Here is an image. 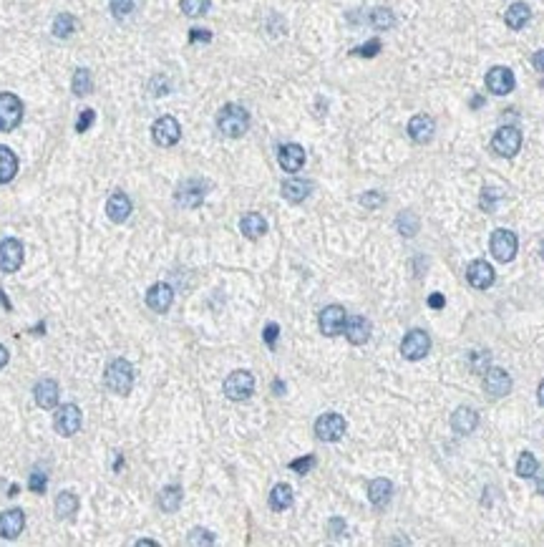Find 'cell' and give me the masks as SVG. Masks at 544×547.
Segmentation results:
<instances>
[{"instance_id": "37", "label": "cell", "mask_w": 544, "mask_h": 547, "mask_svg": "<svg viewBox=\"0 0 544 547\" xmlns=\"http://www.w3.org/2000/svg\"><path fill=\"white\" fill-rule=\"evenodd\" d=\"M73 31H76V18L71 16V13H61V16H55V21H53V36H55V38H69Z\"/></svg>"}, {"instance_id": "51", "label": "cell", "mask_w": 544, "mask_h": 547, "mask_svg": "<svg viewBox=\"0 0 544 547\" xmlns=\"http://www.w3.org/2000/svg\"><path fill=\"white\" fill-rule=\"evenodd\" d=\"M327 530H330V535H333V537H341L343 532H345V522H343V520H338V517H333V520L327 522Z\"/></svg>"}, {"instance_id": "16", "label": "cell", "mask_w": 544, "mask_h": 547, "mask_svg": "<svg viewBox=\"0 0 544 547\" xmlns=\"http://www.w3.org/2000/svg\"><path fill=\"white\" fill-rule=\"evenodd\" d=\"M467 280L471 282L476 290H486L494 285L497 273H494V267H491L486 260H474V263H469V267H467Z\"/></svg>"}, {"instance_id": "8", "label": "cell", "mask_w": 544, "mask_h": 547, "mask_svg": "<svg viewBox=\"0 0 544 547\" xmlns=\"http://www.w3.org/2000/svg\"><path fill=\"white\" fill-rule=\"evenodd\" d=\"M431 351V338H428L426 330H411L406 333V338L401 341V356L406 361H421L426 358V353Z\"/></svg>"}, {"instance_id": "46", "label": "cell", "mask_w": 544, "mask_h": 547, "mask_svg": "<svg viewBox=\"0 0 544 547\" xmlns=\"http://www.w3.org/2000/svg\"><path fill=\"white\" fill-rule=\"evenodd\" d=\"M96 121V111L94 109H86L81 117H78V121H76V132L78 134H84V132H88L91 129V124Z\"/></svg>"}, {"instance_id": "42", "label": "cell", "mask_w": 544, "mask_h": 547, "mask_svg": "<svg viewBox=\"0 0 544 547\" xmlns=\"http://www.w3.org/2000/svg\"><path fill=\"white\" fill-rule=\"evenodd\" d=\"M189 545H214V535L210 530L197 527V530L189 532Z\"/></svg>"}, {"instance_id": "56", "label": "cell", "mask_w": 544, "mask_h": 547, "mask_svg": "<svg viewBox=\"0 0 544 547\" xmlns=\"http://www.w3.org/2000/svg\"><path fill=\"white\" fill-rule=\"evenodd\" d=\"M536 399H539V404L544 406V381L539 383V389H536Z\"/></svg>"}, {"instance_id": "44", "label": "cell", "mask_w": 544, "mask_h": 547, "mask_svg": "<svg viewBox=\"0 0 544 547\" xmlns=\"http://www.w3.org/2000/svg\"><path fill=\"white\" fill-rule=\"evenodd\" d=\"M489 353H484V351H476V353H471V371L474 374H486V368H489Z\"/></svg>"}, {"instance_id": "9", "label": "cell", "mask_w": 544, "mask_h": 547, "mask_svg": "<svg viewBox=\"0 0 544 547\" xmlns=\"http://www.w3.org/2000/svg\"><path fill=\"white\" fill-rule=\"evenodd\" d=\"M345 429H348L345 419L341 414H335V411H327L315 422V437L320 441H338V439H343Z\"/></svg>"}, {"instance_id": "19", "label": "cell", "mask_w": 544, "mask_h": 547, "mask_svg": "<svg viewBox=\"0 0 544 547\" xmlns=\"http://www.w3.org/2000/svg\"><path fill=\"white\" fill-rule=\"evenodd\" d=\"M434 132H436L434 119L426 117V114H416V117L408 121V136H411L416 144H428V141L434 139Z\"/></svg>"}, {"instance_id": "23", "label": "cell", "mask_w": 544, "mask_h": 547, "mask_svg": "<svg viewBox=\"0 0 544 547\" xmlns=\"http://www.w3.org/2000/svg\"><path fill=\"white\" fill-rule=\"evenodd\" d=\"M476 426H479V414H476L474 409L459 406L454 414H451V429L456 431V434H461V437L471 434Z\"/></svg>"}, {"instance_id": "7", "label": "cell", "mask_w": 544, "mask_h": 547, "mask_svg": "<svg viewBox=\"0 0 544 547\" xmlns=\"http://www.w3.org/2000/svg\"><path fill=\"white\" fill-rule=\"evenodd\" d=\"M491 149H494V154L506 156V159L517 156V151L521 149V132L517 126H502L491 139Z\"/></svg>"}, {"instance_id": "43", "label": "cell", "mask_w": 544, "mask_h": 547, "mask_svg": "<svg viewBox=\"0 0 544 547\" xmlns=\"http://www.w3.org/2000/svg\"><path fill=\"white\" fill-rule=\"evenodd\" d=\"M136 8V0H111V13L116 18H126Z\"/></svg>"}, {"instance_id": "22", "label": "cell", "mask_w": 544, "mask_h": 547, "mask_svg": "<svg viewBox=\"0 0 544 547\" xmlns=\"http://www.w3.org/2000/svg\"><path fill=\"white\" fill-rule=\"evenodd\" d=\"M25 527L23 509H8L0 515V537L3 539H16Z\"/></svg>"}, {"instance_id": "52", "label": "cell", "mask_w": 544, "mask_h": 547, "mask_svg": "<svg viewBox=\"0 0 544 547\" xmlns=\"http://www.w3.org/2000/svg\"><path fill=\"white\" fill-rule=\"evenodd\" d=\"M428 305H431L434 311H441L443 305H446V297H443L441 293H434V295L428 297Z\"/></svg>"}, {"instance_id": "11", "label": "cell", "mask_w": 544, "mask_h": 547, "mask_svg": "<svg viewBox=\"0 0 544 547\" xmlns=\"http://www.w3.org/2000/svg\"><path fill=\"white\" fill-rule=\"evenodd\" d=\"M182 136V126L174 117H162L156 119L154 126H151V139L159 144V147H174Z\"/></svg>"}, {"instance_id": "20", "label": "cell", "mask_w": 544, "mask_h": 547, "mask_svg": "<svg viewBox=\"0 0 544 547\" xmlns=\"http://www.w3.org/2000/svg\"><path fill=\"white\" fill-rule=\"evenodd\" d=\"M58 396H61V389H58V383L53 378H43V381L36 383V389H33V399L38 404L40 409H55L58 404Z\"/></svg>"}, {"instance_id": "36", "label": "cell", "mask_w": 544, "mask_h": 547, "mask_svg": "<svg viewBox=\"0 0 544 547\" xmlns=\"http://www.w3.org/2000/svg\"><path fill=\"white\" fill-rule=\"evenodd\" d=\"M396 227L404 237H413V234L419 232V217H416V212H411V210L401 212L396 217Z\"/></svg>"}, {"instance_id": "28", "label": "cell", "mask_w": 544, "mask_h": 547, "mask_svg": "<svg viewBox=\"0 0 544 547\" xmlns=\"http://www.w3.org/2000/svg\"><path fill=\"white\" fill-rule=\"evenodd\" d=\"M529 18H532V10H529L527 3H512L504 13V23L509 25L512 31H521V28L529 23Z\"/></svg>"}, {"instance_id": "53", "label": "cell", "mask_w": 544, "mask_h": 547, "mask_svg": "<svg viewBox=\"0 0 544 547\" xmlns=\"http://www.w3.org/2000/svg\"><path fill=\"white\" fill-rule=\"evenodd\" d=\"M532 63H534V69L539 71V73H544V48L542 51H536L534 58H532Z\"/></svg>"}, {"instance_id": "35", "label": "cell", "mask_w": 544, "mask_h": 547, "mask_svg": "<svg viewBox=\"0 0 544 547\" xmlns=\"http://www.w3.org/2000/svg\"><path fill=\"white\" fill-rule=\"evenodd\" d=\"M536 469H539V461L532 452H521L519 461H517V477L521 479H532L536 477Z\"/></svg>"}, {"instance_id": "49", "label": "cell", "mask_w": 544, "mask_h": 547, "mask_svg": "<svg viewBox=\"0 0 544 547\" xmlns=\"http://www.w3.org/2000/svg\"><path fill=\"white\" fill-rule=\"evenodd\" d=\"M189 40H192V43H210L212 33L202 31V28H192V31H189Z\"/></svg>"}, {"instance_id": "29", "label": "cell", "mask_w": 544, "mask_h": 547, "mask_svg": "<svg viewBox=\"0 0 544 547\" xmlns=\"http://www.w3.org/2000/svg\"><path fill=\"white\" fill-rule=\"evenodd\" d=\"M18 174V156L8 147H0V184H8Z\"/></svg>"}, {"instance_id": "31", "label": "cell", "mask_w": 544, "mask_h": 547, "mask_svg": "<svg viewBox=\"0 0 544 547\" xmlns=\"http://www.w3.org/2000/svg\"><path fill=\"white\" fill-rule=\"evenodd\" d=\"M78 512V497L73 492H61L55 497V515L61 520H71Z\"/></svg>"}, {"instance_id": "21", "label": "cell", "mask_w": 544, "mask_h": 547, "mask_svg": "<svg viewBox=\"0 0 544 547\" xmlns=\"http://www.w3.org/2000/svg\"><path fill=\"white\" fill-rule=\"evenodd\" d=\"M345 338H348L353 345H363L368 343V338H371V321L363 318V315H353L345 321V328H343Z\"/></svg>"}, {"instance_id": "59", "label": "cell", "mask_w": 544, "mask_h": 547, "mask_svg": "<svg viewBox=\"0 0 544 547\" xmlns=\"http://www.w3.org/2000/svg\"><path fill=\"white\" fill-rule=\"evenodd\" d=\"M16 494H18V485H13V487H10V489H8V497H16Z\"/></svg>"}, {"instance_id": "2", "label": "cell", "mask_w": 544, "mask_h": 547, "mask_svg": "<svg viewBox=\"0 0 544 547\" xmlns=\"http://www.w3.org/2000/svg\"><path fill=\"white\" fill-rule=\"evenodd\" d=\"M103 383L111 393H119V396H126L132 393L134 389V366L126 358L111 361L106 374H103Z\"/></svg>"}, {"instance_id": "12", "label": "cell", "mask_w": 544, "mask_h": 547, "mask_svg": "<svg viewBox=\"0 0 544 547\" xmlns=\"http://www.w3.org/2000/svg\"><path fill=\"white\" fill-rule=\"evenodd\" d=\"M53 426L61 437H73L78 429H81V409L76 404H63L58 411H55Z\"/></svg>"}, {"instance_id": "6", "label": "cell", "mask_w": 544, "mask_h": 547, "mask_svg": "<svg viewBox=\"0 0 544 547\" xmlns=\"http://www.w3.org/2000/svg\"><path fill=\"white\" fill-rule=\"evenodd\" d=\"M23 119V101L16 94H0V132H13Z\"/></svg>"}, {"instance_id": "27", "label": "cell", "mask_w": 544, "mask_h": 547, "mask_svg": "<svg viewBox=\"0 0 544 547\" xmlns=\"http://www.w3.org/2000/svg\"><path fill=\"white\" fill-rule=\"evenodd\" d=\"M240 230L247 240H257V237H262V234L267 232V222H264V217L260 212H247V215L240 219Z\"/></svg>"}, {"instance_id": "1", "label": "cell", "mask_w": 544, "mask_h": 547, "mask_svg": "<svg viewBox=\"0 0 544 547\" xmlns=\"http://www.w3.org/2000/svg\"><path fill=\"white\" fill-rule=\"evenodd\" d=\"M217 129L230 139H237L249 129V114L240 104H225L217 114Z\"/></svg>"}, {"instance_id": "18", "label": "cell", "mask_w": 544, "mask_h": 547, "mask_svg": "<svg viewBox=\"0 0 544 547\" xmlns=\"http://www.w3.org/2000/svg\"><path fill=\"white\" fill-rule=\"evenodd\" d=\"M171 303H174V290H171V285H166V282H156V285L149 288L147 305L154 313H166L171 308Z\"/></svg>"}, {"instance_id": "25", "label": "cell", "mask_w": 544, "mask_h": 547, "mask_svg": "<svg viewBox=\"0 0 544 547\" xmlns=\"http://www.w3.org/2000/svg\"><path fill=\"white\" fill-rule=\"evenodd\" d=\"M391 494H393V485H391L386 477H378V479H371L368 482V500L373 507H386L391 502Z\"/></svg>"}, {"instance_id": "41", "label": "cell", "mask_w": 544, "mask_h": 547, "mask_svg": "<svg viewBox=\"0 0 544 547\" xmlns=\"http://www.w3.org/2000/svg\"><path fill=\"white\" fill-rule=\"evenodd\" d=\"M315 464H318V459H315L312 454H308V457H300V459L290 461V469H293V472H297V474H308V472H310Z\"/></svg>"}, {"instance_id": "30", "label": "cell", "mask_w": 544, "mask_h": 547, "mask_svg": "<svg viewBox=\"0 0 544 547\" xmlns=\"http://www.w3.org/2000/svg\"><path fill=\"white\" fill-rule=\"evenodd\" d=\"M270 507L277 509V512L293 507V487L285 485V482H280V485L272 487V492H270Z\"/></svg>"}, {"instance_id": "13", "label": "cell", "mask_w": 544, "mask_h": 547, "mask_svg": "<svg viewBox=\"0 0 544 547\" xmlns=\"http://www.w3.org/2000/svg\"><path fill=\"white\" fill-rule=\"evenodd\" d=\"M345 321H348V315H345V308H343V305H327V308H323V313H320L318 326H320V330H323V336H338V333H343V328H345Z\"/></svg>"}, {"instance_id": "48", "label": "cell", "mask_w": 544, "mask_h": 547, "mask_svg": "<svg viewBox=\"0 0 544 547\" xmlns=\"http://www.w3.org/2000/svg\"><path fill=\"white\" fill-rule=\"evenodd\" d=\"M277 336H280V326H277V323H267V326H264V333H262L264 343L270 345V348H275Z\"/></svg>"}, {"instance_id": "58", "label": "cell", "mask_w": 544, "mask_h": 547, "mask_svg": "<svg viewBox=\"0 0 544 547\" xmlns=\"http://www.w3.org/2000/svg\"><path fill=\"white\" fill-rule=\"evenodd\" d=\"M536 477H539V474H536ZM536 489H539V494H544V474L536 479Z\"/></svg>"}, {"instance_id": "60", "label": "cell", "mask_w": 544, "mask_h": 547, "mask_svg": "<svg viewBox=\"0 0 544 547\" xmlns=\"http://www.w3.org/2000/svg\"><path fill=\"white\" fill-rule=\"evenodd\" d=\"M542 260H544V243H542Z\"/></svg>"}, {"instance_id": "24", "label": "cell", "mask_w": 544, "mask_h": 547, "mask_svg": "<svg viewBox=\"0 0 544 547\" xmlns=\"http://www.w3.org/2000/svg\"><path fill=\"white\" fill-rule=\"evenodd\" d=\"M132 199L124 195V192H114V195L109 197V202H106V215H109L111 222H116V225H121V222H126L129 219V215H132Z\"/></svg>"}, {"instance_id": "14", "label": "cell", "mask_w": 544, "mask_h": 547, "mask_svg": "<svg viewBox=\"0 0 544 547\" xmlns=\"http://www.w3.org/2000/svg\"><path fill=\"white\" fill-rule=\"evenodd\" d=\"M484 391L489 393L491 399H502L512 391V376L506 374L504 368H486L484 374Z\"/></svg>"}, {"instance_id": "38", "label": "cell", "mask_w": 544, "mask_h": 547, "mask_svg": "<svg viewBox=\"0 0 544 547\" xmlns=\"http://www.w3.org/2000/svg\"><path fill=\"white\" fill-rule=\"evenodd\" d=\"M182 10L189 18H199L210 10V0H182Z\"/></svg>"}, {"instance_id": "50", "label": "cell", "mask_w": 544, "mask_h": 547, "mask_svg": "<svg viewBox=\"0 0 544 547\" xmlns=\"http://www.w3.org/2000/svg\"><path fill=\"white\" fill-rule=\"evenodd\" d=\"M166 91H169V86H166V78H164V76L151 78V94H154V96H164Z\"/></svg>"}, {"instance_id": "5", "label": "cell", "mask_w": 544, "mask_h": 547, "mask_svg": "<svg viewBox=\"0 0 544 547\" xmlns=\"http://www.w3.org/2000/svg\"><path fill=\"white\" fill-rule=\"evenodd\" d=\"M491 255L499 260V263H512L514 255H517V247H519V240H517V234L512 230H494L491 234Z\"/></svg>"}, {"instance_id": "34", "label": "cell", "mask_w": 544, "mask_h": 547, "mask_svg": "<svg viewBox=\"0 0 544 547\" xmlns=\"http://www.w3.org/2000/svg\"><path fill=\"white\" fill-rule=\"evenodd\" d=\"M371 25L375 31H391L396 25V16L391 8H373L371 10Z\"/></svg>"}, {"instance_id": "55", "label": "cell", "mask_w": 544, "mask_h": 547, "mask_svg": "<svg viewBox=\"0 0 544 547\" xmlns=\"http://www.w3.org/2000/svg\"><path fill=\"white\" fill-rule=\"evenodd\" d=\"M272 391H275L277 396H282V393H285V383H282V381H275V383H272Z\"/></svg>"}, {"instance_id": "45", "label": "cell", "mask_w": 544, "mask_h": 547, "mask_svg": "<svg viewBox=\"0 0 544 547\" xmlns=\"http://www.w3.org/2000/svg\"><path fill=\"white\" fill-rule=\"evenodd\" d=\"M353 53H356V56H363V58H373V56H378V53H381V40H378V38L368 40L366 46L356 48V51H353Z\"/></svg>"}, {"instance_id": "10", "label": "cell", "mask_w": 544, "mask_h": 547, "mask_svg": "<svg viewBox=\"0 0 544 547\" xmlns=\"http://www.w3.org/2000/svg\"><path fill=\"white\" fill-rule=\"evenodd\" d=\"M23 258H25V252H23V243H21V240L8 237V240L0 243V270H3V273H16V270H21Z\"/></svg>"}, {"instance_id": "17", "label": "cell", "mask_w": 544, "mask_h": 547, "mask_svg": "<svg viewBox=\"0 0 544 547\" xmlns=\"http://www.w3.org/2000/svg\"><path fill=\"white\" fill-rule=\"evenodd\" d=\"M277 162L285 172L295 174L303 169L305 165V149L300 144H282L280 151H277Z\"/></svg>"}, {"instance_id": "40", "label": "cell", "mask_w": 544, "mask_h": 547, "mask_svg": "<svg viewBox=\"0 0 544 547\" xmlns=\"http://www.w3.org/2000/svg\"><path fill=\"white\" fill-rule=\"evenodd\" d=\"M28 487H31V492H36V494H46V487H48L46 472L36 469V472L31 474V479H28Z\"/></svg>"}, {"instance_id": "4", "label": "cell", "mask_w": 544, "mask_h": 547, "mask_svg": "<svg viewBox=\"0 0 544 547\" xmlns=\"http://www.w3.org/2000/svg\"><path fill=\"white\" fill-rule=\"evenodd\" d=\"M207 189H210V184H207L204 180H187V182H182V184L177 187V192H174V199H177L179 207H187V210H192V207H199V204L204 202Z\"/></svg>"}, {"instance_id": "39", "label": "cell", "mask_w": 544, "mask_h": 547, "mask_svg": "<svg viewBox=\"0 0 544 547\" xmlns=\"http://www.w3.org/2000/svg\"><path fill=\"white\" fill-rule=\"evenodd\" d=\"M499 199H502V192H499V189H494V187H486L482 192V210L494 212V210H497Z\"/></svg>"}, {"instance_id": "26", "label": "cell", "mask_w": 544, "mask_h": 547, "mask_svg": "<svg viewBox=\"0 0 544 547\" xmlns=\"http://www.w3.org/2000/svg\"><path fill=\"white\" fill-rule=\"evenodd\" d=\"M312 192V182L308 180H288L282 182V197L288 199V202L297 204V202H305Z\"/></svg>"}, {"instance_id": "15", "label": "cell", "mask_w": 544, "mask_h": 547, "mask_svg": "<svg viewBox=\"0 0 544 547\" xmlns=\"http://www.w3.org/2000/svg\"><path fill=\"white\" fill-rule=\"evenodd\" d=\"M514 84H517V78H514L512 69H506V66H494V69L486 73V88H489L494 96L512 94Z\"/></svg>"}, {"instance_id": "33", "label": "cell", "mask_w": 544, "mask_h": 547, "mask_svg": "<svg viewBox=\"0 0 544 547\" xmlns=\"http://www.w3.org/2000/svg\"><path fill=\"white\" fill-rule=\"evenodd\" d=\"M71 91L76 96H88L94 91V78H91V71L88 69H76L73 73V81H71Z\"/></svg>"}, {"instance_id": "32", "label": "cell", "mask_w": 544, "mask_h": 547, "mask_svg": "<svg viewBox=\"0 0 544 547\" xmlns=\"http://www.w3.org/2000/svg\"><path fill=\"white\" fill-rule=\"evenodd\" d=\"M179 505H182V487L169 485L159 492V507H162L164 512H177Z\"/></svg>"}, {"instance_id": "47", "label": "cell", "mask_w": 544, "mask_h": 547, "mask_svg": "<svg viewBox=\"0 0 544 547\" xmlns=\"http://www.w3.org/2000/svg\"><path fill=\"white\" fill-rule=\"evenodd\" d=\"M360 204L368 207V210H375V207L383 204V195L381 192H366V195H360Z\"/></svg>"}, {"instance_id": "3", "label": "cell", "mask_w": 544, "mask_h": 547, "mask_svg": "<svg viewBox=\"0 0 544 547\" xmlns=\"http://www.w3.org/2000/svg\"><path fill=\"white\" fill-rule=\"evenodd\" d=\"M255 393V376L240 368V371H232L225 381V396L230 401H245Z\"/></svg>"}, {"instance_id": "54", "label": "cell", "mask_w": 544, "mask_h": 547, "mask_svg": "<svg viewBox=\"0 0 544 547\" xmlns=\"http://www.w3.org/2000/svg\"><path fill=\"white\" fill-rule=\"evenodd\" d=\"M8 361H10V353H8V348H5V345L0 343V368H5V366H8Z\"/></svg>"}, {"instance_id": "57", "label": "cell", "mask_w": 544, "mask_h": 547, "mask_svg": "<svg viewBox=\"0 0 544 547\" xmlns=\"http://www.w3.org/2000/svg\"><path fill=\"white\" fill-rule=\"evenodd\" d=\"M136 545H139V547H156V542H151V539H139Z\"/></svg>"}]
</instances>
